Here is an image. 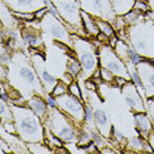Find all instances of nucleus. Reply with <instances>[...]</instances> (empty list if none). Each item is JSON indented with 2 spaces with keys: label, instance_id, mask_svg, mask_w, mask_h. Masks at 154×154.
Segmentation results:
<instances>
[{
  "label": "nucleus",
  "instance_id": "412c9836",
  "mask_svg": "<svg viewBox=\"0 0 154 154\" xmlns=\"http://www.w3.org/2000/svg\"><path fill=\"white\" fill-rule=\"evenodd\" d=\"M113 49H115V53H116L119 57L125 62V63H128L129 62V45L127 44V41L119 38L116 46H115Z\"/></svg>",
  "mask_w": 154,
  "mask_h": 154
},
{
  "label": "nucleus",
  "instance_id": "20e7f679",
  "mask_svg": "<svg viewBox=\"0 0 154 154\" xmlns=\"http://www.w3.org/2000/svg\"><path fill=\"white\" fill-rule=\"evenodd\" d=\"M45 128L54 133L58 138H61L65 143H76L78 136L80 132V127L72 121L65 112L59 108H50L46 120L44 121Z\"/></svg>",
  "mask_w": 154,
  "mask_h": 154
},
{
  "label": "nucleus",
  "instance_id": "2f4dec72",
  "mask_svg": "<svg viewBox=\"0 0 154 154\" xmlns=\"http://www.w3.org/2000/svg\"><path fill=\"white\" fill-rule=\"evenodd\" d=\"M69 92L71 94V95H74L76 97H79V99L83 100V95H82V90H80V87L78 85V80H74V82L71 83V85L69 86Z\"/></svg>",
  "mask_w": 154,
  "mask_h": 154
},
{
  "label": "nucleus",
  "instance_id": "f3484780",
  "mask_svg": "<svg viewBox=\"0 0 154 154\" xmlns=\"http://www.w3.org/2000/svg\"><path fill=\"white\" fill-rule=\"evenodd\" d=\"M82 23H83V28H85L87 33V37L95 38L100 33L96 24V17H94L92 15H90L88 12L83 11V9H82Z\"/></svg>",
  "mask_w": 154,
  "mask_h": 154
},
{
  "label": "nucleus",
  "instance_id": "4468645a",
  "mask_svg": "<svg viewBox=\"0 0 154 154\" xmlns=\"http://www.w3.org/2000/svg\"><path fill=\"white\" fill-rule=\"evenodd\" d=\"M12 12L34 13L48 5V0H2Z\"/></svg>",
  "mask_w": 154,
  "mask_h": 154
},
{
  "label": "nucleus",
  "instance_id": "a211bd4d",
  "mask_svg": "<svg viewBox=\"0 0 154 154\" xmlns=\"http://www.w3.org/2000/svg\"><path fill=\"white\" fill-rule=\"evenodd\" d=\"M66 71L70 72L75 79H78L82 74V65H80L79 59L74 55V53H70L66 57Z\"/></svg>",
  "mask_w": 154,
  "mask_h": 154
},
{
  "label": "nucleus",
  "instance_id": "0eeeda50",
  "mask_svg": "<svg viewBox=\"0 0 154 154\" xmlns=\"http://www.w3.org/2000/svg\"><path fill=\"white\" fill-rule=\"evenodd\" d=\"M99 63L101 67H106L116 76H124L131 80L128 65L115 53V49L108 44H103L99 48Z\"/></svg>",
  "mask_w": 154,
  "mask_h": 154
},
{
  "label": "nucleus",
  "instance_id": "7c9ffc66",
  "mask_svg": "<svg viewBox=\"0 0 154 154\" xmlns=\"http://www.w3.org/2000/svg\"><path fill=\"white\" fill-rule=\"evenodd\" d=\"M111 140L113 142L116 143H124L127 142V140H125V134L122 132H120L119 129H116L113 127V131H112V134H111Z\"/></svg>",
  "mask_w": 154,
  "mask_h": 154
},
{
  "label": "nucleus",
  "instance_id": "ddd939ff",
  "mask_svg": "<svg viewBox=\"0 0 154 154\" xmlns=\"http://www.w3.org/2000/svg\"><path fill=\"white\" fill-rule=\"evenodd\" d=\"M140 76L143 83V90L149 94V97L154 94V63L152 59L143 58L140 63L136 65Z\"/></svg>",
  "mask_w": 154,
  "mask_h": 154
},
{
  "label": "nucleus",
  "instance_id": "c03bdc74",
  "mask_svg": "<svg viewBox=\"0 0 154 154\" xmlns=\"http://www.w3.org/2000/svg\"><path fill=\"white\" fill-rule=\"evenodd\" d=\"M152 62H153V63H154V58H152Z\"/></svg>",
  "mask_w": 154,
  "mask_h": 154
},
{
  "label": "nucleus",
  "instance_id": "c85d7f7f",
  "mask_svg": "<svg viewBox=\"0 0 154 154\" xmlns=\"http://www.w3.org/2000/svg\"><path fill=\"white\" fill-rule=\"evenodd\" d=\"M133 9L140 12V13H142V15H145V13H148L150 11L149 2L148 0H136L134 5H133Z\"/></svg>",
  "mask_w": 154,
  "mask_h": 154
},
{
  "label": "nucleus",
  "instance_id": "72a5a7b5",
  "mask_svg": "<svg viewBox=\"0 0 154 154\" xmlns=\"http://www.w3.org/2000/svg\"><path fill=\"white\" fill-rule=\"evenodd\" d=\"M145 104H146V112L149 113V116H150V119H152V121H153V125H154V101L148 97L146 101H145Z\"/></svg>",
  "mask_w": 154,
  "mask_h": 154
},
{
  "label": "nucleus",
  "instance_id": "4be33fe9",
  "mask_svg": "<svg viewBox=\"0 0 154 154\" xmlns=\"http://www.w3.org/2000/svg\"><path fill=\"white\" fill-rule=\"evenodd\" d=\"M0 121L5 122V121H13V111L11 103L2 100L0 101Z\"/></svg>",
  "mask_w": 154,
  "mask_h": 154
},
{
  "label": "nucleus",
  "instance_id": "bb28decb",
  "mask_svg": "<svg viewBox=\"0 0 154 154\" xmlns=\"http://www.w3.org/2000/svg\"><path fill=\"white\" fill-rule=\"evenodd\" d=\"M100 76H101V80H103L106 85H113L115 79H116V75H115L113 72L109 71V70L106 67H101V66H100Z\"/></svg>",
  "mask_w": 154,
  "mask_h": 154
},
{
  "label": "nucleus",
  "instance_id": "aec40b11",
  "mask_svg": "<svg viewBox=\"0 0 154 154\" xmlns=\"http://www.w3.org/2000/svg\"><path fill=\"white\" fill-rule=\"evenodd\" d=\"M30 154H51L54 150L46 142H26Z\"/></svg>",
  "mask_w": 154,
  "mask_h": 154
},
{
  "label": "nucleus",
  "instance_id": "7ed1b4c3",
  "mask_svg": "<svg viewBox=\"0 0 154 154\" xmlns=\"http://www.w3.org/2000/svg\"><path fill=\"white\" fill-rule=\"evenodd\" d=\"M71 49L72 53L79 59L82 65V74L78 79H88L94 72L99 69V48L95 45L92 38L82 37L78 34H72L71 37Z\"/></svg>",
  "mask_w": 154,
  "mask_h": 154
},
{
  "label": "nucleus",
  "instance_id": "b1692460",
  "mask_svg": "<svg viewBox=\"0 0 154 154\" xmlns=\"http://www.w3.org/2000/svg\"><path fill=\"white\" fill-rule=\"evenodd\" d=\"M124 17H125V21H127L128 26H133V25H137V24L141 23L142 20L145 19V15L132 9V11H129L128 13H125Z\"/></svg>",
  "mask_w": 154,
  "mask_h": 154
},
{
  "label": "nucleus",
  "instance_id": "a878e982",
  "mask_svg": "<svg viewBox=\"0 0 154 154\" xmlns=\"http://www.w3.org/2000/svg\"><path fill=\"white\" fill-rule=\"evenodd\" d=\"M143 142H145V138H142L141 136H136V137L129 138L127 146L131 148V152H142Z\"/></svg>",
  "mask_w": 154,
  "mask_h": 154
},
{
  "label": "nucleus",
  "instance_id": "5701e85b",
  "mask_svg": "<svg viewBox=\"0 0 154 154\" xmlns=\"http://www.w3.org/2000/svg\"><path fill=\"white\" fill-rule=\"evenodd\" d=\"M96 24H97V28H99L100 33L106 34V36L109 37V38L116 36V29L113 28L112 23L106 21V20H103V19H97L96 17Z\"/></svg>",
  "mask_w": 154,
  "mask_h": 154
},
{
  "label": "nucleus",
  "instance_id": "473e14b6",
  "mask_svg": "<svg viewBox=\"0 0 154 154\" xmlns=\"http://www.w3.org/2000/svg\"><path fill=\"white\" fill-rule=\"evenodd\" d=\"M9 153H13L12 150V146L9 145V142L4 138H0V154H9Z\"/></svg>",
  "mask_w": 154,
  "mask_h": 154
},
{
  "label": "nucleus",
  "instance_id": "39448f33",
  "mask_svg": "<svg viewBox=\"0 0 154 154\" xmlns=\"http://www.w3.org/2000/svg\"><path fill=\"white\" fill-rule=\"evenodd\" d=\"M57 8L58 15L67 25L71 34L87 37L82 23V5L79 0H50Z\"/></svg>",
  "mask_w": 154,
  "mask_h": 154
},
{
  "label": "nucleus",
  "instance_id": "9d476101",
  "mask_svg": "<svg viewBox=\"0 0 154 154\" xmlns=\"http://www.w3.org/2000/svg\"><path fill=\"white\" fill-rule=\"evenodd\" d=\"M30 62L34 66L36 71L40 75V79L42 82V86L45 88V92L46 94H51V91L55 87V85L59 82L58 78L54 74H51L50 71L48 70L46 65H45V57L44 53H38V51H33L30 53Z\"/></svg>",
  "mask_w": 154,
  "mask_h": 154
},
{
  "label": "nucleus",
  "instance_id": "393cba45",
  "mask_svg": "<svg viewBox=\"0 0 154 154\" xmlns=\"http://www.w3.org/2000/svg\"><path fill=\"white\" fill-rule=\"evenodd\" d=\"M45 142H46L53 150L59 148V146H63L65 145V142L62 141L61 138H58L54 133H51L49 129H46V133H45Z\"/></svg>",
  "mask_w": 154,
  "mask_h": 154
},
{
  "label": "nucleus",
  "instance_id": "f704fd0d",
  "mask_svg": "<svg viewBox=\"0 0 154 154\" xmlns=\"http://www.w3.org/2000/svg\"><path fill=\"white\" fill-rule=\"evenodd\" d=\"M85 153H87V154H94V153H100V149L97 148V145L95 142H91V143H88L87 146H85Z\"/></svg>",
  "mask_w": 154,
  "mask_h": 154
},
{
  "label": "nucleus",
  "instance_id": "58836bf2",
  "mask_svg": "<svg viewBox=\"0 0 154 154\" xmlns=\"http://www.w3.org/2000/svg\"><path fill=\"white\" fill-rule=\"evenodd\" d=\"M109 146H111V145H106L104 148H101V149H100V153H101V154H115V153L119 152V150H116V149H111Z\"/></svg>",
  "mask_w": 154,
  "mask_h": 154
},
{
  "label": "nucleus",
  "instance_id": "6ab92c4d",
  "mask_svg": "<svg viewBox=\"0 0 154 154\" xmlns=\"http://www.w3.org/2000/svg\"><path fill=\"white\" fill-rule=\"evenodd\" d=\"M113 11L117 16H124L125 13L133 9L136 0H111Z\"/></svg>",
  "mask_w": 154,
  "mask_h": 154
},
{
  "label": "nucleus",
  "instance_id": "2eb2a0df",
  "mask_svg": "<svg viewBox=\"0 0 154 154\" xmlns=\"http://www.w3.org/2000/svg\"><path fill=\"white\" fill-rule=\"evenodd\" d=\"M133 121H134V128H136V131H137L138 136L148 140L150 133L154 131L153 121H152V119H150L148 112H134V115H133Z\"/></svg>",
  "mask_w": 154,
  "mask_h": 154
},
{
  "label": "nucleus",
  "instance_id": "1a4fd4ad",
  "mask_svg": "<svg viewBox=\"0 0 154 154\" xmlns=\"http://www.w3.org/2000/svg\"><path fill=\"white\" fill-rule=\"evenodd\" d=\"M79 2L83 11L88 12L90 15L97 19L113 23L117 16L113 11L111 0H79Z\"/></svg>",
  "mask_w": 154,
  "mask_h": 154
},
{
  "label": "nucleus",
  "instance_id": "dca6fc26",
  "mask_svg": "<svg viewBox=\"0 0 154 154\" xmlns=\"http://www.w3.org/2000/svg\"><path fill=\"white\" fill-rule=\"evenodd\" d=\"M26 106L29 107L30 109H33L34 112H36V113L44 121L46 120L50 108H49V106H48L45 96H42V95H33V96L28 97L26 99Z\"/></svg>",
  "mask_w": 154,
  "mask_h": 154
},
{
  "label": "nucleus",
  "instance_id": "37998d69",
  "mask_svg": "<svg viewBox=\"0 0 154 154\" xmlns=\"http://www.w3.org/2000/svg\"><path fill=\"white\" fill-rule=\"evenodd\" d=\"M149 99H152V100L154 101V94H153V95H152V96H150V97H149Z\"/></svg>",
  "mask_w": 154,
  "mask_h": 154
},
{
  "label": "nucleus",
  "instance_id": "f03ea898",
  "mask_svg": "<svg viewBox=\"0 0 154 154\" xmlns=\"http://www.w3.org/2000/svg\"><path fill=\"white\" fill-rule=\"evenodd\" d=\"M13 111V121L16 124L17 136L25 142H45L44 120L33 109L26 106L11 104Z\"/></svg>",
  "mask_w": 154,
  "mask_h": 154
},
{
  "label": "nucleus",
  "instance_id": "79ce46f5",
  "mask_svg": "<svg viewBox=\"0 0 154 154\" xmlns=\"http://www.w3.org/2000/svg\"><path fill=\"white\" fill-rule=\"evenodd\" d=\"M149 2V5H150V9L154 12V0H148Z\"/></svg>",
  "mask_w": 154,
  "mask_h": 154
},
{
  "label": "nucleus",
  "instance_id": "c9c22d12",
  "mask_svg": "<svg viewBox=\"0 0 154 154\" xmlns=\"http://www.w3.org/2000/svg\"><path fill=\"white\" fill-rule=\"evenodd\" d=\"M48 13H49V8H48V5H46V7H44V8H41V9H38V11L34 12V17H36L37 21H40V20L44 19V17L46 16Z\"/></svg>",
  "mask_w": 154,
  "mask_h": 154
},
{
  "label": "nucleus",
  "instance_id": "c756f323",
  "mask_svg": "<svg viewBox=\"0 0 154 154\" xmlns=\"http://www.w3.org/2000/svg\"><path fill=\"white\" fill-rule=\"evenodd\" d=\"M142 59H143L142 54H140L133 46H129V62L128 63H132V65L136 66L137 63H140Z\"/></svg>",
  "mask_w": 154,
  "mask_h": 154
},
{
  "label": "nucleus",
  "instance_id": "cd10ccee",
  "mask_svg": "<svg viewBox=\"0 0 154 154\" xmlns=\"http://www.w3.org/2000/svg\"><path fill=\"white\" fill-rule=\"evenodd\" d=\"M69 92V86L66 85V83H63L62 80H59V82L55 85V87L53 88V91H51V95L58 97V96H62L65 95V94Z\"/></svg>",
  "mask_w": 154,
  "mask_h": 154
},
{
  "label": "nucleus",
  "instance_id": "f257e3e1",
  "mask_svg": "<svg viewBox=\"0 0 154 154\" xmlns=\"http://www.w3.org/2000/svg\"><path fill=\"white\" fill-rule=\"evenodd\" d=\"M8 66V80L24 97H30L33 95L45 96V88L40 75L30 62V57L24 50H16L12 53V58Z\"/></svg>",
  "mask_w": 154,
  "mask_h": 154
},
{
  "label": "nucleus",
  "instance_id": "e433bc0d",
  "mask_svg": "<svg viewBox=\"0 0 154 154\" xmlns=\"http://www.w3.org/2000/svg\"><path fill=\"white\" fill-rule=\"evenodd\" d=\"M45 99H46L49 108H57V97L55 96H53L51 94H46V95H45Z\"/></svg>",
  "mask_w": 154,
  "mask_h": 154
},
{
  "label": "nucleus",
  "instance_id": "6e6552de",
  "mask_svg": "<svg viewBox=\"0 0 154 154\" xmlns=\"http://www.w3.org/2000/svg\"><path fill=\"white\" fill-rule=\"evenodd\" d=\"M57 107L62 112H65L70 119H72V121H74L78 127H80V128L83 127L86 103L82 99H79V97H76L74 95H71L70 92H67V94H65V95L57 97Z\"/></svg>",
  "mask_w": 154,
  "mask_h": 154
},
{
  "label": "nucleus",
  "instance_id": "423d86ee",
  "mask_svg": "<svg viewBox=\"0 0 154 154\" xmlns=\"http://www.w3.org/2000/svg\"><path fill=\"white\" fill-rule=\"evenodd\" d=\"M38 26H40V29L42 30L44 33H46L48 36L53 37L54 41L67 44L71 46L72 34L69 30L67 25H66L65 21L61 19V17L54 16L49 12L44 19H41L40 21H38Z\"/></svg>",
  "mask_w": 154,
  "mask_h": 154
},
{
  "label": "nucleus",
  "instance_id": "9b49d317",
  "mask_svg": "<svg viewBox=\"0 0 154 154\" xmlns=\"http://www.w3.org/2000/svg\"><path fill=\"white\" fill-rule=\"evenodd\" d=\"M140 88L132 80H128L124 86L120 87V92L124 97L125 104L133 112H146V104L142 95L140 94Z\"/></svg>",
  "mask_w": 154,
  "mask_h": 154
},
{
  "label": "nucleus",
  "instance_id": "a19ab883",
  "mask_svg": "<svg viewBox=\"0 0 154 154\" xmlns=\"http://www.w3.org/2000/svg\"><path fill=\"white\" fill-rule=\"evenodd\" d=\"M148 141L150 142V145L153 146V149H154V131L150 133V136H149V138H148Z\"/></svg>",
  "mask_w": 154,
  "mask_h": 154
},
{
  "label": "nucleus",
  "instance_id": "ea45409f",
  "mask_svg": "<svg viewBox=\"0 0 154 154\" xmlns=\"http://www.w3.org/2000/svg\"><path fill=\"white\" fill-rule=\"evenodd\" d=\"M142 152L143 153H154V149L153 146L150 145V142L148 140H145V142H143V148H142Z\"/></svg>",
  "mask_w": 154,
  "mask_h": 154
},
{
  "label": "nucleus",
  "instance_id": "4c0bfd02",
  "mask_svg": "<svg viewBox=\"0 0 154 154\" xmlns=\"http://www.w3.org/2000/svg\"><path fill=\"white\" fill-rule=\"evenodd\" d=\"M128 80H129V79L124 78V76H116V79H115V83H113V85H115V86H117L119 88H120V87H121V86H124L125 83L128 82Z\"/></svg>",
  "mask_w": 154,
  "mask_h": 154
},
{
  "label": "nucleus",
  "instance_id": "f8f14e48",
  "mask_svg": "<svg viewBox=\"0 0 154 154\" xmlns=\"http://www.w3.org/2000/svg\"><path fill=\"white\" fill-rule=\"evenodd\" d=\"M20 34H21L23 42L29 49H32V53L33 51L44 53L42 50H40L41 48H44V38L41 36L40 26H32L30 23H28L26 25L21 26V32H20Z\"/></svg>",
  "mask_w": 154,
  "mask_h": 154
}]
</instances>
